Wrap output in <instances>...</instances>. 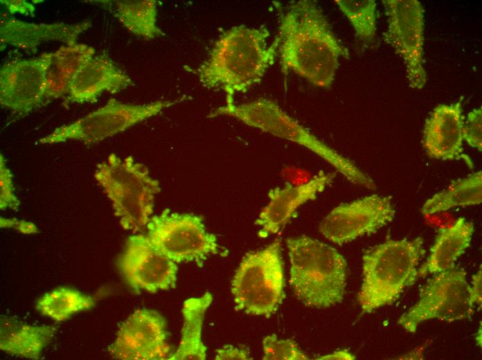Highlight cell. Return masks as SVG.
I'll list each match as a JSON object with an SVG mask.
<instances>
[{
	"instance_id": "836d02e7",
	"label": "cell",
	"mask_w": 482,
	"mask_h": 360,
	"mask_svg": "<svg viewBox=\"0 0 482 360\" xmlns=\"http://www.w3.org/2000/svg\"><path fill=\"white\" fill-rule=\"evenodd\" d=\"M470 300L473 305L481 307L482 302V271L481 266L479 271L472 276V284L470 285Z\"/></svg>"
},
{
	"instance_id": "f1b7e54d",
	"label": "cell",
	"mask_w": 482,
	"mask_h": 360,
	"mask_svg": "<svg viewBox=\"0 0 482 360\" xmlns=\"http://www.w3.org/2000/svg\"><path fill=\"white\" fill-rule=\"evenodd\" d=\"M20 201L15 192L13 174L6 165L2 154H0V208H10L17 210Z\"/></svg>"
},
{
	"instance_id": "6da1fadb",
	"label": "cell",
	"mask_w": 482,
	"mask_h": 360,
	"mask_svg": "<svg viewBox=\"0 0 482 360\" xmlns=\"http://www.w3.org/2000/svg\"><path fill=\"white\" fill-rule=\"evenodd\" d=\"M276 38L283 71L318 87H330L341 57H349L314 1L289 2L280 15Z\"/></svg>"
},
{
	"instance_id": "1f68e13d",
	"label": "cell",
	"mask_w": 482,
	"mask_h": 360,
	"mask_svg": "<svg viewBox=\"0 0 482 360\" xmlns=\"http://www.w3.org/2000/svg\"><path fill=\"white\" fill-rule=\"evenodd\" d=\"M1 228H14L24 234H33L38 232L37 227L32 222L17 219H6L1 217Z\"/></svg>"
},
{
	"instance_id": "7402d4cb",
	"label": "cell",
	"mask_w": 482,
	"mask_h": 360,
	"mask_svg": "<svg viewBox=\"0 0 482 360\" xmlns=\"http://www.w3.org/2000/svg\"><path fill=\"white\" fill-rule=\"evenodd\" d=\"M55 331L53 326L30 325L1 315L0 350L12 355L38 359Z\"/></svg>"
},
{
	"instance_id": "d590c367",
	"label": "cell",
	"mask_w": 482,
	"mask_h": 360,
	"mask_svg": "<svg viewBox=\"0 0 482 360\" xmlns=\"http://www.w3.org/2000/svg\"><path fill=\"white\" fill-rule=\"evenodd\" d=\"M481 325H480L479 328L478 329L477 332L475 334V341L476 343V345L479 347H481V343H482V339H481Z\"/></svg>"
},
{
	"instance_id": "d6986e66",
	"label": "cell",
	"mask_w": 482,
	"mask_h": 360,
	"mask_svg": "<svg viewBox=\"0 0 482 360\" xmlns=\"http://www.w3.org/2000/svg\"><path fill=\"white\" fill-rule=\"evenodd\" d=\"M134 84L129 75L105 54L95 55L74 75L67 95L70 102H96L104 92L118 93Z\"/></svg>"
},
{
	"instance_id": "ba28073f",
	"label": "cell",
	"mask_w": 482,
	"mask_h": 360,
	"mask_svg": "<svg viewBox=\"0 0 482 360\" xmlns=\"http://www.w3.org/2000/svg\"><path fill=\"white\" fill-rule=\"evenodd\" d=\"M474 312L466 273L454 267L428 278L420 288L417 303L398 323L408 332L415 333L418 325L426 321L452 322L471 318Z\"/></svg>"
},
{
	"instance_id": "8fae6325",
	"label": "cell",
	"mask_w": 482,
	"mask_h": 360,
	"mask_svg": "<svg viewBox=\"0 0 482 360\" xmlns=\"http://www.w3.org/2000/svg\"><path fill=\"white\" fill-rule=\"evenodd\" d=\"M387 17L384 42L403 60L409 87L421 89L427 82L424 67V9L417 0H383Z\"/></svg>"
},
{
	"instance_id": "3957f363",
	"label": "cell",
	"mask_w": 482,
	"mask_h": 360,
	"mask_svg": "<svg viewBox=\"0 0 482 360\" xmlns=\"http://www.w3.org/2000/svg\"><path fill=\"white\" fill-rule=\"evenodd\" d=\"M290 261V285L304 305L327 308L342 301L347 263L333 247L305 235L286 240Z\"/></svg>"
},
{
	"instance_id": "5bb4252c",
	"label": "cell",
	"mask_w": 482,
	"mask_h": 360,
	"mask_svg": "<svg viewBox=\"0 0 482 360\" xmlns=\"http://www.w3.org/2000/svg\"><path fill=\"white\" fill-rule=\"evenodd\" d=\"M164 318L158 312L139 309L120 326L110 355L120 360H163L169 357L170 346Z\"/></svg>"
},
{
	"instance_id": "484cf974",
	"label": "cell",
	"mask_w": 482,
	"mask_h": 360,
	"mask_svg": "<svg viewBox=\"0 0 482 360\" xmlns=\"http://www.w3.org/2000/svg\"><path fill=\"white\" fill-rule=\"evenodd\" d=\"M94 305L93 297L72 288L60 287L44 294L35 307L42 315L60 322Z\"/></svg>"
},
{
	"instance_id": "52a82bcc",
	"label": "cell",
	"mask_w": 482,
	"mask_h": 360,
	"mask_svg": "<svg viewBox=\"0 0 482 360\" xmlns=\"http://www.w3.org/2000/svg\"><path fill=\"white\" fill-rule=\"evenodd\" d=\"M281 240L246 255L231 282L237 311L258 316L274 314L284 298Z\"/></svg>"
},
{
	"instance_id": "277c9868",
	"label": "cell",
	"mask_w": 482,
	"mask_h": 360,
	"mask_svg": "<svg viewBox=\"0 0 482 360\" xmlns=\"http://www.w3.org/2000/svg\"><path fill=\"white\" fill-rule=\"evenodd\" d=\"M423 242L420 237L390 240L364 252L363 280L357 296L362 312L370 313L393 303L415 283L425 253Z\"/></svg>"
},
{
	"instance_id": "2e32d148",
	"label": "cell",
	"mask_w": 482,
	"mask_h": 360,
	"mask_svg": "<svg viewBox=\"0 0 482 360\" xmlns=\"http://www.w3.org/2000/svg\"><path fill=\"white\" fill-rule=\"evenodd\" d=\"M334 173L320 171L305 183H287L268 192L269 203L260 213L255 223L260 227V235L267 237L277 233L294 216L296 210L308 201L314 200L329 186Z\"/></svg>"
},
{
	"instance_id": "e0dca14e",
	"label": "cell",
	"mask_w": 482,
	"mask_h": 360,
	"mask_svg": "<svg viewBox=\"0 0 482 360\" xmlns=\"http://www.w3.org/2000/svg\"><path fill=\"white\" fill-rule=\"evenodd\" d=\"M463 100L436 106L426 119L423 146L428 155L443 161L463 159L470 167L473 164L463 153Z\"/></svg>"
},
{
	"instance_id": "e575fe53",
	"label": "cell",
	"mask_w": 482,
	"mask_h": 360,
	"mask_svg": "<svg viewBox=\"0 0 482 360\" xmlns=\"http://www.w3.org/2000/svg\"><path fill=\"white\" fill-rule=\"evenodd\" d=\"M356 357L355 355H353L350 352H349L347 350H338V351H334L330 354L318 357L317 358H315V359H321V360H339V359H355Z\"/></svg>"
},
{
	"instance_id": "d4e9b609",
	"label": "cell",
	"mask_w": 482,
	"mask_h": 360,
	"mask_svg": "<svg viewBox=\"0 0 482 360\" xmlns=\"http://www.w3.org/2000/svg\"><path fill=\"white\" fill-rule=\"evenodd\" d=\"M157 4L154 0L115 1V15L123 26L145 39H154L163 34L157 24Z\"/></svg>"
},
{
	"instance_id": "30bf717a",
	"label": "cell",
	"mask_w": 482,
	"mask_h": 360,
	"mask_svg": "<svg viewBox=\"0 0 482 360\" xmlns=\"http://www.w3.org/2000/svg\"><path fill=\"white\" fill-rule=\"evenodd\" d=\"M146 228V236L154 249L175 263H200L220 252L215 236L206 231L198 215L166 209L151 217Z\"/></svg>"
},
{
	"instance_id": "7a4b0ae2",
	"label": "cell",
	"mask_w": 482,
	"mask_h": 360,
	"mask_svg": "<svg viewBox=\"0 0 482 360\" xmlns=\"http://www.w3.org/2000/svg\"><path fill=\"white\" fill-rule=\"evenodd\" d=\"M265 26H234L215 42L208 59L197 69L201 83L226 94V105L235 104L234 96L259 83L278 57V41L269 44Z\"/></svg>"
},
{
	"instance_id": "44dd1931",
	"label": "cell",
	"mask_w": 482,
	"mask_h": 360,
	"mask_svg": "<svg viewBox=\"0 0 482 360\" xmlns=\"http://www.w3.org/2000/svg\"><path fill=\"white\" fill-rule=\"evenodd\" d=\"M94 55L92 46L78 43L62 45L51 52L46 74V100L67 96L74 75Z\"/></svg>"
},
{
	"instance_id": "ffe728a7",
	"label": "cell",
	"mask_w": 482,
	"mask_h": 360,
	"mask_svg": "<svg viewBox=\"0 0 482 360\" xmlns=\"http://www.w3.org/2000/svg\"><path fill=\"white\" fill-rule=\"evenodd\" d=\"M474 224L465 217L438 230L425 262L418 268V277L436 274L455 267V262L469 247Z\"/></svg>"
},
{
	"instance_id": "9c48e42d",
	"label": "cell",
	"mask_w": 482,
	"mask_h": 360,
	"mask_svg": "<svg viewBox=\"0 0 482 360\" xmlns=\"http://www.w3.org/2000/svg\"><path fill=\"white\" fill-rule=\"evenodd\" d=\"M177 102L160 100L134 105L110 98L104 106L84 117L55 128L39 143L55 144L79 141L87 145H93L157 115Z\"/></svg>"
},
{
	"instance_id": "5b68a950",
	"label": "cell",
	"mask_w": 482,
	"mask_h": 360,
	"mask_svg": "<svg viewBox=\"0 0 482 360\" xmlns=\"http://www.w3.org/2000/svg\"><path fill=\"white\" fill-rule=\"evenodd\" d=\"M228 116L245 125L303 146L333 166L350 182L369 190L375 188L373 179L352 161L319 140L273 100L258 98L240 105H224L208 117Z\"/></svg>"
},
{
	"instance_id": "4fadbf2b",
	"label": "cell",
	"mask_w": 482,
	"mask_h": 360,
	"mask_svg": "<svg viewBox=\"0 0 482 360\" xmlns=\"http://www.w3.org/2000/svg\"><path fill=\"white\" fill-rule=\"evenodd\" d=\"M117 266L125 282L136 292L154 293L175 286L176 263L154 249L146 235L127 238Z\"/></svg>"
},
{
	"instance_id": "7c38bea8",
	"label": "cell",
	"mask_w": 482,
	"mask_h": 360,
	"mask_svg": "<svg viewBox=\"0 0 482 360\" xmlns=\"http://www.w3.org/2000/svg\"><path fill=\"white\" fill-rule=\"evenodd\" d=\"M395 214L391 197L371 195L334 208L323 219L319 231L329 241L343 244L375 233L392 222Z\"/></svg>"
},
{
	"instance_id": "83f0119b",
	"label": "cell",
	"mask_w": 482,
	"mask_h": 360,
	"mask_svg": "<svg viewBox=\"0 0 482 360\" xmlns=\"http://www.w3.org/2000/svg\"><path fill=\"white\" fill-rule=\"evenodd\" d=\"M263 360H306L308 357L289 339H281L276 334L267 336L262 341Z\"/></svg>"
},
{
	"instance_id": "603a6c76",
	"label": "cell",
	"mask_w": 482,
	"mask_h": 360,
	"mask_svg": "<svg viewBox=\"0 0 482 360\" xmlns=\"http://www.w3.org/2000/svg\"><path fill=\"white\" fill-rule=\"evenodd\" d=\"M212 300L213 296L209 292L201 297L185 300L182 308L184 323L181 341L176 352L168 359H206V348L202 339V331L206 312Z\"/></svg>"
},
{
	"instance_id": "9a60e30c",
	"label": "cell",
	"mask_w": 482,
	"mask_h": 360,
	"mask_svg": "<svg viewBox=\"0 0 482 360\" xmlns=\"http://www.w3.org/2000/svg\"><path fill=\"white\" fill-rule=\"evenodd\" d=\"M51 57L43 53L37 57L11 60L0 69V104L21 115L45 101L46 74Z\"/></svg>"
},
{
	"instance_id": "4316f807",
	"label": "cell",
	"mask_w": 482,
	"mask_h": 360,
	"mask_svg": "<svg viewBox=\"0 0 482 360\" xmlns=\"http://www.w3.org/2000/svg\"><path fill=\"white\" fill-rule=\"evenodd\" d=\"M334 3L348 18L357 37L370 42L376 35L377 3L374 0H336Z\"/></svg>"
},
{
	"instance_id": "4dcf8cb0",
	"label": "cell",
	"mask_w": 482,
	"mask_h": 360,
	"mask_svg": "<svg viewBox=\"0 0 482 360\" xmlns=\"http://www.w3.org/2000/svg\"><path fill=\"white\" fill-rule=\"evenodd\" d=\"M216 360H247L251 359L249 349L247 347H235L226 345L217 350Z\"/></svg>"
},
{
	"instance_id": "d6a6232c",
	"label": "cell",
	"mask_w": 482,
	"mask_h": 360,
	"mask_svg": "<svg viewBox=\"0 0 482 360\" xmlns=\"http://www.w3.org/2000/svg\"><path fill=\"white\" fill-rule=\"evenodd\" d=\"M1 3L11 15L18 13L23 15H34V6L26 1L1 0Z\"/></svg>"
},
{
	"instance_id": "ac0fdd59",
	"label": "cell",
	"mask_w": 482,
	"mask_h": 360,
	"mask_svg": "<svg viewBox=\"0 0 482 360\" xmlns=\"http://www.w3.org/2000/svg\"><path fill=\"white\" fill-rule=\"evenodd\" d=\"M91 26L89 20L77 24H35L3 15L0 21L1 51L7 45L35 51L42 43L48 41L74 44L78 36Z\"/></svg>"
},
{
	"instance_id": "f546056e",
	"label": "cell",
	"mask_w": 482,
	"mask_h": 360,
	"mask_svg": "<svg viewBox=\"0 0 482 360\" xmlns=\"http://www.w3.org/2000/svg\"><path fill=\"white\" fill-rule=\"evenodd\" d=\"M482 109L481 107L473 109L464 120L463 141L471 147L481 152L482 149Z\"/></svg>"
},
{
	"instance_id": "8992f818",
	"label": "cell",
	"mask_w": 482,
	"mask_h": 360,
	"mask_svg": "<svg viewBox=\"0 0 482 360\" xmlns=\"http://www.w3.org/2000/svg\"><path fill=\"white\" fill-rule=\"evenodd\" d=\"M94 178L111 201L124 230L136 233L147 226L161 188L145 165L132 156L122 159L111 153L97 165Z\"/></svg>"
},
{
	"instance_id": "cb8c5ba5",
	"label": "cell",
	"mask_w": 482,
	"mask_h": 360,
	"mask_svg": "<svg viewBox=\"0 0 482 360\" xmlns=\"http://www.w3.org/2000/svg\"><path fill=\"white\" fill-rule=\"evenodd\" d=\"M482 201L481 171L453 181L441 192L427 199L421 208L423 215H433L457 206L480 204Z\"/></svg>"
}]
</instances>
